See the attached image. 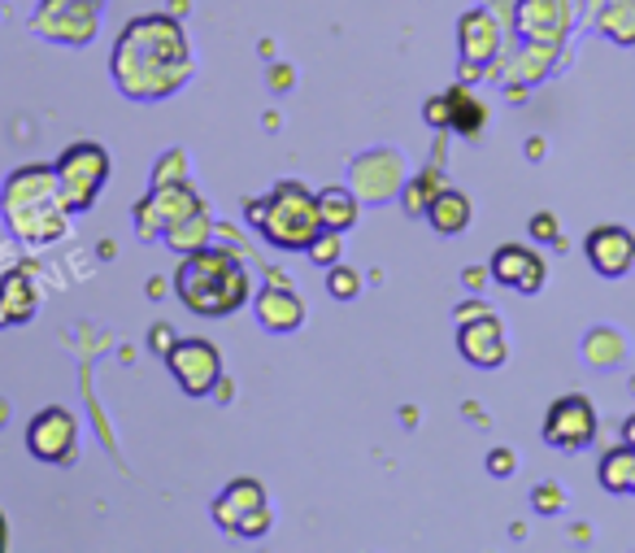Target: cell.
I'll use <instances>...</instances> for the list:
<instances>
[{
	"mask_svg": "<svg viewBox=\"0 0 635 553\" xmlns=\"http://www.w3.org/2000/svg\"><path fill=\"white\" fill-rule=\"evenodd\" d=\"M113 79L131 100H161L192 79V52L170 13L135 17L113 44Z\"/></svg>",
	"mask_w": 635,
	"mask_h": 553,
	"instance_id": "obj_1",
	"label": "cell"
},
{
	"mask_svg": "<svg viewBox=\"0 0 635 553\" xmlns=\"http://www.w3.org/2000/svg\"><path fill=\"white\" fill-rule=\"evenodd\" d=\"M175 297L201 318H227L253 297L249 266L231 249L201 244V249L183 253V262L175 271Z\"/></svg>",
	"mask_w": 635,
	"mask_h": 553,
	"instance_id": "obj_2",
	"label": "cell"
},
{
	"mask_svg": "<svg viewBox=\"0 0 635 553\" xmlns=\"http://www.w3.org/2000/svg\"><path fill=\"white\" fill-rule=\"evenodd\" d=\"M0 214L13 227V236L26 240L31 249L61 240L70 205L61 196L57 170L52 166H22V170H13L4 179V192H0Z\"/></svg>",
	"mask_w": 635,
	"mask_h": 553,
	"instance_id": "obj_3",
	"label": "cell"
},
{
	"mask_svg": "<svg viewBox=\"0 0 635 553\" xmlns=\"http://www.w3.org/2000/svg\"><path fill=\"white\" fill-rule=\"evenodd\" d=\"M262 236L284 249V253H310L317 236L326 231L322 227V209H317V196L297 183V179H284L275 183L266 196H262Z\"/></svg>",
	"mask_w": 635,
	"mask_h": 553,
	"instance_id": "obj_4",
	"label": "cell"
},
{
	"mask_svg": "<svg viewBox=\"0 0 635 553\" xmlns=\"http://www.w3.org/2000/svg\"><path fill=\"white\" fill-rule=\"evenodd\" d=\"M57 183H61V196L70 205V214H87L109 179V153L92 140H79L70 144L61 157H57Z\"/></svg>",
	"mask_w": 635,
	"mask_h": 553,
	"instance_id": "obj_5",
	"label": "cell"
},
{
	"mask_svg": "<svg viewBox=\"0 0 635 553\" xmlns=\"http://www.w3.org/2000/svg\"><path fill=\"white\" fill-rule=\"evenodd\" d=\"M214 524L240 541L266 537L271 532V506H266V489L257 480H236L227 484V493L214 502Z\"/></svg>",
	"mask_w": 635,
	"mask_h": 553,
	"instance_id": "obj_6",
	"label": "cell"
},
{
	"mask_svg": "<svg viewBox=\"0 0 635 553\" xmlns=\"http://www.w3.org/2000/svg\"><path fill=\"white\" fill-rule=\"evenodd\" d=\"M166 366L188 397H209L223 384V353L209 340H175Z\"/></svg>",
	"mask_w": 635,
	"mask_h": 553,
	"instance_id": "obj_7",
	"label": "cell"
},
{
	"mask_svg": "<svg viewBox=\"0 0 635 553\" xmlns=\"http://www.w3.org/2000/svg\"><path fill=\"white\" fill-rule=\"evenodd\" d=\"M544 441L553 449H566V454H579L597 441V410L584 393H571V397H558L544 414Z\"/></svg>",
	"mask_w": 635,
	"mask_h": 553,
	"instance_id": "obj_8",
	"label": "cell"
},
{
	"mask_svg": "<svg viewBox=\"0 0 635 553\" xmlns=\"http://www.w3.org/2000/svg\"><path fill=\"white\" fill-rule=\"evenodd\" d=\"M201 205V196L188 188V183H153V192L135 205V223H140V236L153 240V236H166L170 227H179L183 218H192Z\"/></svg>",
	"mask_w": 635,
	"mask_h": 553,
	"instance_id": "obj_9",
	"label": "cell"
},
{
	"mask_svg": "<svg viewBox=\"0 0 635 553\" xmlns=\"http://www.w3.org/2000/svg\"><path fill=\"white\" fill-rule=\"evenodd\" d=\"M575 13H579V0H518V13H514V26L527 44H562L575 26Z\"/></svg>",
	"mask_w": 635,
	"mask_h": 553,
	"instance_id": "obj_10",
	"label": "cell"
},
{
	"mask_svg": "<svg viewBox=\"0 0 635 553\" xmlns=\"http://www.w3.org/2000/svg\"><path fill=\"white\" fill-rule=\"evenodd\" d=\"M74 441H79V423H74V414L61 410V406L39 410V414L31 419V428H26V449H31V458L52 462V467L74 458Z\"/></svg>",
	"mask_w": 635,
	"mask_h": 553,
	"instance_id": "obj_11",
	"label": "cell"
},
{
	"mask_svg": "<svg viewBox=\"0 0 635 553\" xmlns=\"http://www.w3.org/2000/svg\"><path fill=\"white\" fill-rule=\"evenodd\" d=\"M584 257L597 275L606 279H623L627 271L635 266V231L623 227V223H601L588 231L584 240Z\"/></svg>",
	"mask_w": 635,
	"mask_h": 553,
	"instance_id": "obj_12",
	"label": "cell"
},
{
	"mask_svg": "<svg viewBox=\"0 0 635 553\" xmlns=\"http://www.w3.org/2000/svg\"><path fill=\"white\" fill-rule=\"evenodd\" d=\"M457 349H462V358H466L470 366H479V371H496V366H505V358H510L505 323H501L492 310L479 314V318H466L462 332H457Z\"/></svg>",
	"mask_w": 635,
	"mask_h": 553,
	"instance_id": "obj_13",
	"label": "cell"
},
{
	"mask_svg": "<svg viewBox=\"0 0 635 553\" xmlns=\"http://www.w3.org/2000/svg\"><path fill=\"white\" fill-rule=\"evenodd\" d=\"M488 275H492L501 288H514V292H527V297H531V292L544 288L549 262H544L536 249H527V244H501V249L492 253Z\"/></svg>",
	"mask_w": 635,
	"mask_h": 553,
	"instance_id": "obj_14",
	"label": "cell"
},
{
	"mask_svg": "<svg viewBox=\"0 0 635 553\" xmlns=\"http://www.w3.org/2000/svg\"><path fill=\"white\" fill-rule=\"evenodd\" d=\"M457 35H462V52H466L470 65L492 61L496 48H501V26H496V17H492L488 9H470V13L462 17Z\"/></svg>",
	"mask_w": 635,
	"mask_h": 553,
	"instance_id": "obj_15",
	"label": "cell"
},
{
	"mask_svg": "<svg viewBox=\"0 0 635 553\" xmlns=\"http://www.w3.org/2000/svg\"><path fill=\"white\" fill-rule=\"evenodd\" d=\"M257 318H262V327L266 332H297L301 323H305V305H301V297L288 288V284H271L262 297H257Z\"/></svg>",
	"mask_w": 635,
	"mask_h": 553,
	"instance_id": "obj_16",
	"label": "cell"
},
{
	"mask_svg": "<svg viewBox=\"0 0 635 553\" xmlns=\"http://www.w3.org/2000/svg\"><path fill=\"white\" fill-rule=\"evenodd\" d=\"M427 223L440 231V236H462L470 227V196L457 192V188H440L435 201L427 205Z\"/></svg>",
	"mask_w": 635,
	"mask_h": 553,
	"instance_id": "obj_17",
	"label": "cell"
},
{
	"mask_svg": "<svg viewBox=\"0 0 635 553\" xmlns=\"http://www.w3.org/2000/svg\"><path fill=\"white\" fill-rule=\"evenodd\" d=\"M597 31L619 48H635V0H597Z\"/></svg>",
	"mask_w": 635,
	"mask_h": 553,
	"instance_id": "obj_18",
	"label": "cell"
},
{
	"mask_svg": "<svg viewBox=\"0 0 635 553\" xmlns=\"http://www.w3.org/2000/svg\"><path fill=\"white\" fill-rule=\"evenodd\" d=\"M35 314V288L26 271H9L0 284V323H26Z\"/></svg>",
	"mask_w": 635,
	"mask_h": 553,
	"instance_id": "obj_19",
	"label": "cell"
},
{
	"mask_svg": "<svg viewBox=\"0 0 635 553\" xmlns=\"http://www.w3.org/2000/svg\"><path fill=\"white\" fill-rule=\"evenodd\" d=\"M317 209H322V227L326 231H348L357 227V192L352 188H322L317 192Z\"/></svg>",
	"mask_w": 635,
	"mask_h": 553,
	"instance_id": "obj_20",
	"label": "cell"
},
{
	"mask_svg": "<svg viewBox=\"0 0 635 553\" xmlns=\"http://www.w3.org/2000/svg\"><path fill=\"white\" fill-rule=\"evenodd\" d=\"M632 471H635V445H619V449H610L606 458H601V471H597V480H601V489L606 493H614V497H627L632 493Z\"/></svg>",
	"mask_w": 635,
	"mask_h": 553,
	"instance_id": "obj_21",
	"label": "cell"
},
{
	"mask_svg": "<svg viewBox=\"0 0 635 553\" xmlns=\"http://www.w3.org/2000/svg\"><path fill=\"white\" fill-rule=\"evenodd\" d=\"M444 100H448V127H453V131H462V135H479V131H483L488 109H483L466 87L444 92Z\"/></svg>",
	"mask_w": 635,
	"mask_h": 553,
	"instance_id": "obj_22",
	"label": "cell"
},
{
	"mask_svg": "<svg viewBox=\"0 0 635 553\" xmlns=\"http://www.w3.org/2000/svg\"><path fill=\"white\" fill-rule=\"evenodd\" d=\"M584 358H588L597 371H614V366L627 358V340H623L614 327H597V332H588V340H584Z\"/></svg>",
	"mask_w": 635,
	"mask_h": 553,
	"instance_id": "obj_23",
	"label": "cell"
},
{
	"mask_svg": "<svg viewBox=\"0 0 635 553\" xmlns=\"http://www.w3.org/2000/svg\"><path fill=\"white\" fill-rule=\"evenodd\" d=\"M205 240H209V214H205V209H196L192 218H183L179 227L166 231V244L179 249V253H192V249H201Z\"/></svg>",
	"mask_w": 635,
	"mask_h": 553,
	"instance_id": "obj_24",
	"label": "cell"
},
{
	"mask_svg": "<svg viewBox=\"0 0 635 553\" xmlns=\"http://www.w3.org/2000/svg\"><path fill=\"white\" fill-rule=\"evenodd\" d=\"M435 192H440V179L427 170V175H418L409 188H405V209L409 214H427V205L435 201Z\"/></svg>",
	"mask_w": 635,
	"mask_h": 553,
	"instance_id": "obj_25",
	"label": "cell"
},
{
	"mask_svg": "<svg viewBox=\"0 0 635 553\" xmlns=\"http://www.w3.org/2000/svg\"><path fill=\"white\" fill-rule=\"evenodd\" d=\"M326 288H331V297L335 301H352L357 292H361V275L352 271V266H331V275H326Z\"/></svg>",
	"mask_w": 635,
	"mask_h": 553,
	"instance_id": "obj_26",
	"label": "cell"
},
{
	"mask_svg": "<svg viewBox=\"0 0 635 553\" xmlns=\"http://www.w3.org/2000/svg\"><path fill=\"white\" fill-rule=\"evenodd\" d=\"M531 506H536L540 515H558V510L566 506V489H562V484H540V489L531 493Z\"/></svg>",
	"mask_w": 635,
	"mask_h": 553,
	"instance_id": "obj_27",
	"label": "cell"
},
{
	"mask_svg": "<svg viewBox=\"0 0 635 553\" xmlns=\"http://www.w3.org/2000/svg\"><path fill=\"white\" fill-rule=\"evenodd\" d=\"M310 257H314L317 266H335L339 262V231H322L310 244Z\"/></svg>",
	"mask_w": 635,
	"mask_h": 553,
	"instance_id": "obj_28",
	"label": "cell"
},
{
	"mask_svg": "<svg viewBox=\"0 0 635 553\" xmlns=\"http://www.w3.org/2000/svg\"><path fill=\"white\" fill-rule=\"evenodd\" d=\"M536 240H562V231H558V214H549V209H540V214H531V227H527Z\"/></svg>",
	"mask_w": 635,
	"mask_h": 553,
	"instance_id": "obj_29",
	"label": "cell"
},
{
	"mask_svg": "<svg viewBox=\"0 0 635 553\" xmlns=\"http://www.w3.org/2000/svg\"><path fill=\"white\" fill-rule=\"evenodd\" d=\"M514 467H518L514 449H492V454H488V471H492L496 480H510V476H514Z\"/></svg>",
	"mask_w": 635,
	"mask_h": 553,
	"instance_id": "obj_30",
	"label": "cell"
},
{
	"mask_svg": "<svg viewBox=\"0 0 635 553\" xmlns=\"http://www.w3.org/2000/svg\"><path fill=\"white\" fill-rule=\"evenodd\" d=\"M170 175H183V153H166V161L157 166V175H153V183H166Z\"/></svg>",
	"mask_w": 635,
	"mask_h": 553,
	"instance_id": "obj_31",
	"label": "cell"
},
{
	"mask_svg": "<svg viewBox=\"0 0 635 553\" xmlns=\"http://www.w3.org/2000/svg\"><path fill=\"white\" fill-rule=\"evenodd\" d=\"M427 122H431V127H448V100H444V96L427 100Z\"/></svg>",
	"mask_w": 635,
	"mask_h": 553,
	"instance_id": "obj_32",
	"label": "cell"
},
{
	"mask_svg": "<svg viewBox=\"0 0 635 553\" xmlns=\"http://www.w3.org/2000/svg\"><path fill=\"white\" fill-rule=\"evenodd\" d=\"M170 345H175V327L157 323V327H153V349H157V353L166 358V353H170Z\"/></svg>",
	"mask_w": 635,
	"mask_h": 553,
	"instance_id": "obj_33",
	"label": "cell"
},
{
	"mask_svg": "<svg viewBox=\"0 0 635 553\" xmlns=\"http://www.w3.org/2000/svg\"><path fill=\"white\" fill-rule=\"evenodd\" d=\"M479 314H488V305H483V301H466V305H457V323L479 318Z\"/></svg>",
	"mask_w": 635,
	"mask_h": 553,
	"instance_id": "obj_34",
	"label": "cell"
},
{
	"mask_svg": "<svg viewBox=\"0 0 635 553\" xmlns=\"http://www.w3.org/2000/svg\"><path fill=\"white\" fill-rule=\"evenodd\" d=\"M623 441H627V445H635V414L627 419V423H623Z\"/></svg>",
	"mask_w": 635,
	"mask_h": 553,
	"instance_id": "obj_35",
	"label": "cell"
},
{
	"mask_svg": "<svg viewBox=\"0 0 635 553\" xmlns=\"http://www.w3.org/2000/svg\"><path fill=\"white\" fill-rule=\"evenodd\" d=\"M632 493H635V471H632Z\"/></svg>",
	"mask_w": 635,
	"mask_h": 553,
	"instance_id": "obj_36",
	"label": "cell"
}]
</instances>
